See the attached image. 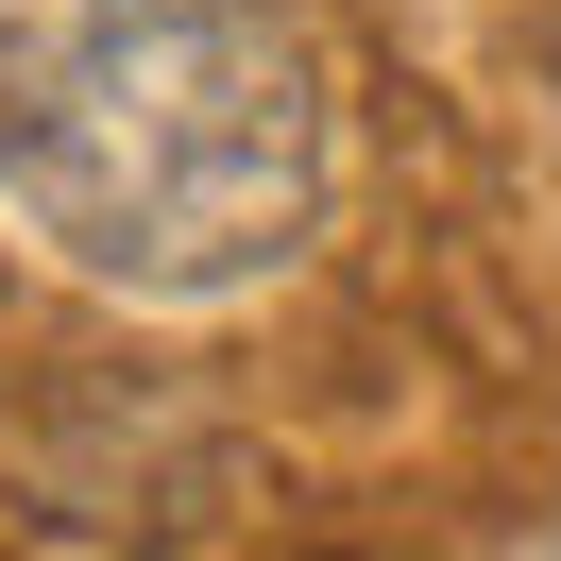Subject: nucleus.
Returning a JSON list of instances; mask_svg holds the SVG:
<instances>
[{
	"mask_svg": "<svg viewBox=\"0 0 561 561\" xmlns=\"http://www.w3.org/2000/svg\"><path fill=\"white\" fill-rule=\"evenodd\" d=\"M0 187L103 289L205 307L323 221V85L273 0H0Z\"/></svg>",
	"mask_w": 561,
	"mask_h": 561,
	"instance_id": "1",
	"label": "nucleus"
}]
</instances>
